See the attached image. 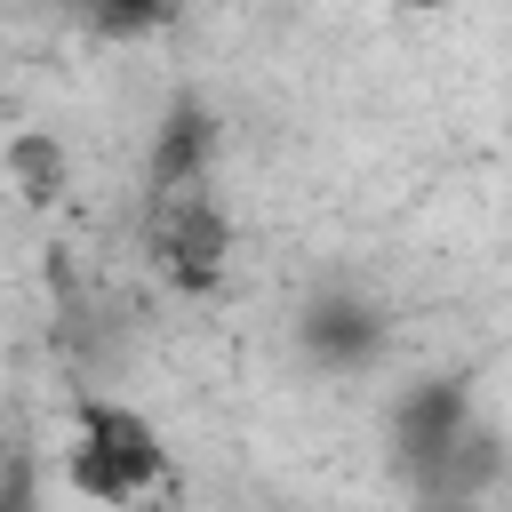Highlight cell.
Instances as JSON below:
<instances>
[{
	"label": "cell",
	"instance_id": "obj_1",
	"mask_svg": "<svg viewBox=\"0 0 512 512\" xmlns=\"http://www.w3.org/2000/svg\"><path fill=\"white\" fill-rule=\"evenodd\" d=\"M168 472V448L152 432V416H136L128 400H80V440L64 456V480L80 496H96L104 512H136V496Z\"/></svg>",
	"mask_w": 512,
	"mask_h": 512
},
{
	"label": "cell",
	"instance_id": "obj_2",
	"mask_svg": "<svg viewBox=\"0 0 512 512\" xmlns=\"http://www.w3.org/2000/svg\"><path fill=\"white\" fill-rule=\"evenodd\" d=\"M152 208H160V216H152V256H160V272H168L176 288L208 296V288L224 280V256H232L224 208L200 200V192H168V200H152Z\"/></svg>",
	"mask_w": 512,
	"mask_h": 512
},
{
	"label": "cell",
	"instance_id": "obj_3",
	"mask_svg": "<svg viewBox=\"0 0 512 512\" xmlns=\"http://www.w3.org/2000/svg\"><path fill=\"white\" fill-rule=\"evenodd\" d=\"M472 424H480V416H472V400H464L456 376H432V384L400 392V408H392V456H400V472L416 480V472H424L432 456H448Z\"/></svg>",
	"mask_w": 512,
	"mask_h": 512
},
{
	"label": "cell",
	"instance_id": "obj_4",
	"mask_svg": "<svg viewBox=\"0 0 512 512\" xmlns=\"http://www.w3.org/2000/svg\"><path fill=\"white\" fill-rule=\"evenodd\" d=\"M208 160H216V112L200 104V96H176L168 104V120L152 128V200H168V192H200V176H208Z\"/></svg>",
	"mask_w": 512,
	"mask_h": 512
},
{
	"label": "cell",
	"instance_id": "obj_5",
	"mask_svg": "<svg viewBox=\"0 0 512 512\" xmlns=\"http://www.w3.org/2000/svg\"><path fill=\"white\" fill-rule=\"evenodd\" d=\"M376 344H384V312H376L368 296H352V288L312 296V312H304V352H312L320 368H360V360H376Z\"/></svg>",
	"mask_w": 512,
	"mask_h": 512
},
{
	"label": "cell",
	"instance_id": "obj_6",
	"mask_svg": "<svg viewBox=\"0 0 512 512\" xmlns=\"http://www.w3.org/2000/svg\"><path fill=\"white\" fill-rule=\"evenodd\" d=\"M0 168H8V184H16L32 208L64 192V144H56L48 128H16V136H8V152H0Z\"/></svg>",
	"mask_w": 512,
	"mask_h": 512
},
{
	"label": "cell",
	"instance_id": "obj_7",
	"mask_svg": "<svg viewBox=\"0 0 512 512\" xmlns=\"http://www.w3.org/2000/svg\"><path fill=\"white\" fill-rule=\"evenodd\" d=\"M168 8H176V0H88L96 32H112V40H136V32L168 24Z\"/></svg>",
	"mask_w": 512,
	"mask_h": 512
},
{
	"label": "cell",
	"instance_id": "obj_8",
	"mask_svg": "<svg viewBox=\"0 0 512 512\" xmlns=\"http://www.w3.org/2000/svg\"><path fill=\"white\" fill-rule=\"evenodd\" d=\"M408 8H440V0H408Z\"/></svg>",
	"mask_w": 512,
	"mask_h": 512
},
{
	"label": "cell",
	"instance_id": "obj_9",
	"mask_svg": "<svg viewBox=\"0 0 512 512\" xmlns=\"http://www.w3.org/2000/svg\"><path fill=\"white\" fill-rule=\"evenodd\" d=\"M80 8H88V0H80Z\"/></svg>",
	"mask_w": 512,
	"mask_h": 512
}]
</instances>
